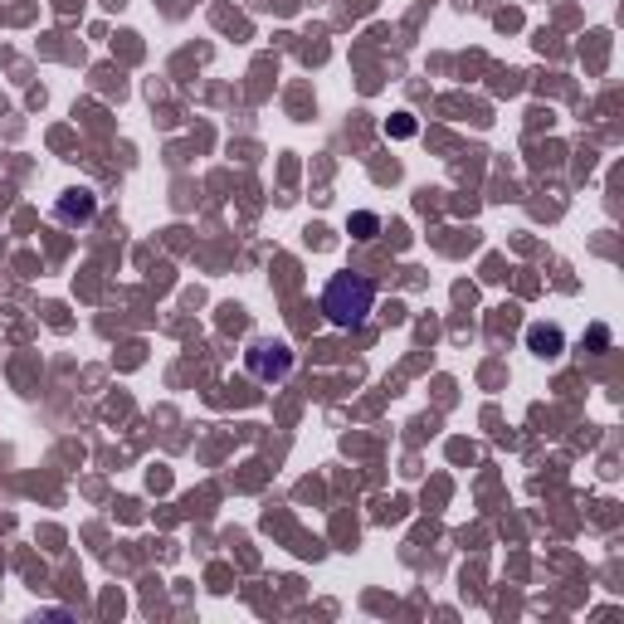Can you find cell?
Here are the masks:
<instances>
[{
	"instance_id": "1",
	"label": "cell",
	"mask_w": 624,
	"mask_h": 624,
	"mask_svg": "<svg viewBox=\"0 0 624 624\" xmlns=\"http://www.w3.org/2000/svg\"><path fill=\"white\" fill-rule=\"evenodd\" d=\"M376 308V284L361 274H337L322 293V312H327L332 327H361Z\"/></svg>"
},
{
	"instance_id": "2",
	"label": "cell",
	"mask_w": 624,
	"mask_h": 624,
	"mask_svg": "<svg viewBox=\"0 0 624 624\" xmlns=\"http://www.w3.org/2000/svg\"><path fill=\"white\" fill-rule=\"evenodd\" d=\"M244 367L254 371L259 381H284L288 371H293V351L284 347V341H254L244 357Z\"/></svg>"
},
{
	"instance_id": "3",
	"label": "cell",
	"mask_w": 624,
	"mask_h": 624,
	"mask_svg": "<svg viewBox=\"0 0 624 624\" xmlns=\"http://www.w3.org/2000/svg\"><path fill=\"white\" fill-rule=\"evenodd\" d=\"M93 215H98L93 191H64V201H59V220L64 225H88Z\"/></svg>"
},
{
	"instance_id": "4",
	"label": "cell",
	"mask_w": 624,
	"mask_h": 624,
	"mask_svg": "<svg viewBox=\"0 0 624 624\" xmlns=\"http://www.w3.org/2000/svg\"><path fill=\"white\" fill-rule=\"evenodd\" d=\"M527 341H532L537 357H556V351H561V332L556 327H532V332H527Z\"/></svg>"
},
{
	"instance_id": "5",
	"label": "cell",
	"mask_w": 624,
	"mask_h": 624,
	"mask_svg": "<svg viewBox=\"0 0 624 624\" xmlns=\"http://www.w3.org/2000/svg\"><path fill=\"white\" fill-rule=\"evenodd\" d=\"M361 230V239H371V230H376V215H357V220H351Z\"/></svg>"
},
{
	"instance_id": "6",
	"label": "cell",
	"mask_w": 624,
	"mask_h": 624,
	"mask_svg": "<svg viewBox=\"0 0 624 624\" xmlns=\"http://www.w3.org/2000/svg\"><path fill=\"white\" fill-rule=\"evenodd\" d=\"M391 132H395V137H410L415 122H410V118H395V122H391Z\"/></svg>"
}]
</instances>
